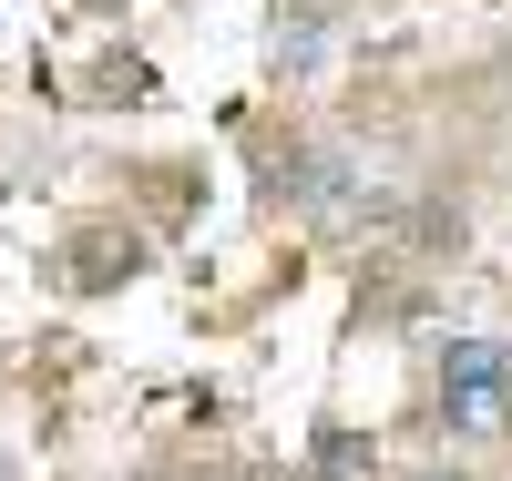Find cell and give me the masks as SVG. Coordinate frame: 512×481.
<instances>
[{
  "label": "cell",
  "instance_id": "7a4b0ae2",
  "mask_svg": "<svg viewBox=\"0 0 512 481\" xmlns=\"http://www.w3.org/2000/svg\"><path fill=\"white\" fill-rule=\"evenodd\" d=\"M420 481H461V471H420Z\"/></svg>",
  "mask_w": 512,
  "mask_h": 481
},
{
  "label": "cell",
  "instance_id": "6da1fadb",
  "mask_svg": "<svg viewBox=\"0 0 512 481\" xmlns=\"http://www.w3.org/2000/svg\"><path fill=\"white\" fill-rule=\"evenodd\" d=\"M441 420L451 430H502L512 420V338H451V359H441Z\"/></svg>",
  "mask_w": 512,
  "mask_h": 481
}]
</instances>
